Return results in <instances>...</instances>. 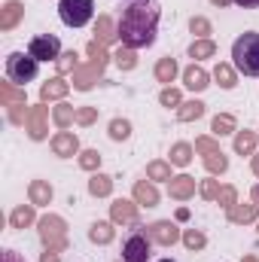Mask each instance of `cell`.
<instances>
[{
    "instance_id": "cell-23",
    "label": "cell",
    "mask_w": 259,
    "mask_h": 262,
    "mask_svg": "<svg viewBox=\"0 0 259 262\" xmlns=\"http://www.w3.org/2000/svg\"><path fill=\"white\" fill-rule=\"evenodd\" d=\"M259 131H235V152L238 156H256Z\"/></svg>"
},
{
    "instance_id": "cell-31",
    "label": "cell",
    "mask_w": 259,
    "mask_h": 262,
    "mask_svg": "<svg viewBox=\"0 0 259 262\" xmlns=\"http://www.w3.org/2000/svg\"><path fill=\"white\" fill-rule=\"evenodd\" d=\"M213 79H217V85H220V89H235V85H238L235 67H232V64H223V61L213 67Z\"/></svg>"
},
{
    "instance_id": "cell-24",
    "label": "cell",
    "mask_w": 259,
    "mask_h": 262,
    "mask_svg": "<svg viewBox=\"0 0 259 262\" xmlns=\"http://www.w3.org/2000/svg\"><path fill=\"white\" fill-rule=\"evenodd\" d=\"M37 223V213H34V204H18L12 213H9V226L12 229H28Z\"/></svg>"
},
{
    "instance_id": "cell-53",
    "label": "cell",
    "mask_w": 259,
    "mask_h": 262,
    "mask_svg": "<svg viewBox=\"0 0 259 262\" xmlns=\"http://www.w3.org/2000/svg\"><path fill=\"white\" fill-rule=\"evenodd\" d=\"M159 262H174V259H159Z\"/></svg>"
},
{
    "instance_id": "cell-28",
    "label": "cell",
    "mask_w": 259,
    "mask_h": 262,
    "mask_svg": "<svg viewBox=\"0 0 259 262\" xmlns=\"http://www.w3.org/2000/svg\"><path fill=\"white\" fill-rule=\"evenodd\" d=\"M146 180H153V183H171V180H174L171 162H162V159L149 162V165H146Z\"/></svg>"
},
{
    "instance_id": "cell-6",
    "label": "cell",
    "mask_w": 259,
    "mask_h": 262,
    "mask_svg": "<svg viewBox=\"0 0 259 262\" xmlns=\"http://www.w3.org/2000/svg\"><path fill=\"white\" fill-rule=\"evenodd\" d=\"M195 152L201 156V162H204V168H207L210 177L229 171V159H226V152L220 149V143L213 137H207V134L204 137H195Z\"/></svg>"
},
{
    "instance_id": "cell-18",
    "label": "cell",
    "mask_w": 259,
    "mask_h": 262,
    "mask_svg": "<svg viewBox=\"0 0 259 262\" xmlns=\"http://www.w3.org/2000/svg\"><path fill=\"white\" fill-rule=\"evenodd\" d=\"M168 195L174 198V201L192 198L195 195V177H189V174H177V177L168 183Z\"/></svg>"
},
{
    "instance_id": "cell-10",
    "label": "cell",
    "mask_w": 259,
    "mask_h": 262,
    "mask_svg": "<svg viewBox=\"0 0 259 262\" xmlns=\"http://www.w3.org/2000/svg\"><path fill=\"white\" fill-rule=\"evenodd\" d=\"M149 238H146V232L140 229V232H134L128 241L122 244V262H149Z\"/></svg>"
},
{
    "instance_id": "cell-9",
    "label": "cell",
    "mask_w": 259,
    "mask_h": 262,
    "mask_svg": "<svg viewBox=\"0 0 259 262\" xmlns=\"http://www.w3.org/2000/svg\"><path fill=\"white\" fill-rule=\"evenodd\" d=\"M143 232H146V238H149L153 244H162V247H171V244H177V241L183 238V232H180L177 223H171V220H156V223H149Z\"/></svg>"
},
{
    "instance_id": "cell-27",
    "label": "cell",
    "mask_w": 259,
    "mask_h": 262,
    "mask_svg": "<svg viewBox=\"0 0 259 262\" xmlns=\"http://www.w3.org/2000/svg\"><path fill=\"white\" fill-rule=\"evenodd\" d=\"M52 122L58 125V131H67L76 122V107H70L64 101H58V107H52Z\"/></svg>"
},
{
    "instance_id": "cell-36",
    "label": "cell",
    "mask_w": 259,
    "mask_h": 262,
    "mask_svg": "<svg viewBox=\"0 0 259 262\" xmlns=\"http://www.w3.org/2000/svg\"><path fill=\"white\" fill-rule=\"evenodd\" d=\"M101 159H104V156H101L98 149H82V152L76 156L79 168H82V171H92V174H95V171L101 168Z\"/></svg>"
},
{
    "instance_id": "cell-49",
    "label": "cell",
    "mask_w": 259,
    "mask_h": 262,
    "mask_svg": "<svg viewBox=\"0 0 259 262\" xmlns=\"http://www.w3.org/2000/svg\"><path fill=\"white\" fill-rule=\"evenodd\" d=\"M253 174H256V177H259V152H256V156H253Z\"/></svg>"
},
{
    "instance_id": "cell-26",
    "label": "cell",
    "mask_w": 259,
    "mask_h": 262,
    "mask_svg": "<svg viewBox=\"0 0 259 262\" xmlns=\"http://www.w3.org/2000/svg\"><path fill=\"white\" fill-rule=\"evenodd\" d=\"M110 192H113V177H110V174H101V171H95V174H92V180H89V195L107 198Z\"/></svg>"
},
{
    "instance_id": "cell-14",
    "label": "cell",
    "mask_w": 259,
    "mask_h": 262,
    "mask_svg": "<svg viewBox=\"0 0 259 262\" xmlns=\"http://www.w3.org/2000/svg\"><path fill=\"white\" fill-rule=\"evenodd\" d=\"M52 198H55V189H52L49 180H31L28 183V201L34 207H49Z\"/></svg>"
},
{
    "instance_id": "cell-3",
    "label": "cell",
    "mask_w": 259,
    "mask_h": 262,
    "mask_svg": "<svg viewBox=\"0 0 259 262\" xmlns=\"http://www.w3.org/2000/svg\"><path fill=\"white\" fill-rule=\"evenodd\" d=\"M232 64L244 76H259V34L256 31H244L232 43Z\"/></svg>"
},
{
    "instance_id": "cell-39",
    "label": "cell",
    "mask_w": 259,
    "mask_h": 262,
    "mask_svg": "<svg viewBox=\"0 0 259 262\" xmlns=\"http://www.w3.org/2000/svg\"><path fill=\"white\" fill-rule=\"evenodd\" d=\"M55 67H58V76H64V73H73L76 67H79V55L70 49V52H61V58L55 61Z\"/></svg>"
},
{
    "instance_id": "cell-52",
    "label": "cell",
    "mask_w": 259,
    "mask_h": 262,
    "mask_svg": "<svg viewBox=\"0 0 259 262\" xmlns=\"http://www.w3.org/2000/svg\"><path fill=\"white\" fill-rule=\"evenodd\" d=\"M241 262H259V259H256V256H253V253H250V256H244V259H241Z\"/></svg>"
},
{
    "instance_id": "cell-50",
    "label": "cell",
    "mask_w": 259,
    "mask_h": 262,
    "mask_svg": "<svg viewBox=\"0 0 259 262\" xmlns=\"http://www.w3.org/2000/svg\"><path fill=\"white\" fill-rule=\"evenodd\" d=\"M213 6H226V3H232V0H210Z\"/></svg>"
},
{
    "instance_id": "cell-35",
    "label": "cell",
    "mask_w": 259,
    "mask_h": 262,
    "mask_svg": "<svg viewBox=\"0 0 259 262\" xmlns=\"http://www.w3.org/2000/svg\"><path fill=\"white\" fill-rule=\"evenodd\" d=\"M113 61L119 70H134L137 67V55H134V49L128 46H119V49H113Z\"/></svg>"
},
{
    "instance_id": "cell-38",
    "label": "cell",
    "mask_w": 259,
    "mask_h": 262,
    "mask_svg": "<svg viewBox=\"0 0 259 262\" xmlns=\"http://www.w3.org/2000/svg\"><path fill=\"white\" fill-rule=\"evenodd\" d=\"M180 241L186 244V250H204V244H207V238H204V232H198V229H186Z\"/></svg>"
},
{
    "instance_id": "cell-22",
    "label": "cell",
    "mask_w": 259,
    "mask_h": 262,
    "mask_svg": "<svg viewBox=\"0 0 259 262\" xmlns=\"http://www.w3.org/2000/svg\"><path fill=\"white\" fill-rule=\"evenodd\" d=\"M116 238V223L110 220H98V223H92V229H89V241L92 244H110Z\"/></svg>"
},
{
    "instance_id": "cell-25",
    "label": "cell",
    "mask_w": 259,
    "mask_h": 262,
    "mask_svg": "<svg viewBox=\"0 0 259 262\" xmlns=\"http://www.w3.org/2000/svg\"><path fill=\"white\" fill-rule=\"evenodd\" d=\"M177 73H180V67H177V61H174L171 55H165V58L156 61V79H159L162 85H171V82L177 79Z\"/></svg>"
},
{
    "instance_id": "cell-17",
    "label": "cell",
    "mask_w": 259,
    "mask_h": 262,
    "mask_svg": "<svg viewBox=\"0 0 259 262\" xmlns=\"http://www.w3.org/2000/svg\"><path fill=\"white\" fill-rule=\"evenodd\" d=\"M25 18V3L21 0H6L0 9V31H12Z\"/></svg>"
},
{
    "instance_id": "cell-13",
    "label": "cell",
    "mask_w": 259,
    "mask_h": 262,
    "mask_svg": "<svg viewBox=\"0 0 259 262\" xmlns=\"http://www.w3.org/2000/svg\"><path fill=\"white\" fill-rule=\"evenodd\" d=\"M49 146H52V152H55L58 159H73V156L82 152V149H79V137H76L73 131H58V134H52Z\"/></svg>"
},
{
    "instance_id": "cell-5",
    "label": "cell",
    "mask_w": 259,
    "mask_h": 262,
    "mask_svg": "<svg viewBox=\"0 0 259 262\" xmlns=\"http://www.w3.org/2000/svg\"><path fill=\"white\" fill-rule=\"evenodd\" d=\"M37 70H40V61L31 58L28 52H9L6 55V79L15 82V85H28L31 79H37Z\"/></svg>"
},
{
    "instance_id": "cell-48",
    "label": "cell",
    "mask_w": 259,
    "mask_h": 262,
    "mask_svg": "<svg viewBox=\"0 0 259 262\" xmlns=\"http://www.w3.org/2000/svg\"><path fill=\"white\" fill-rule=\"evenodd\" d=\"M189 220V210L186 207H177V223H186Z\"/></svg>"
},
{
    "instance_id": "cell-30",
    "label": "cell",
    "mask_w": 259,
    "mask_h": 262,
    "mask_svg": "<svg viewBox=\"0 0 259 262\" xmlns=\"http://www.w3.org/2000/svg\"><path fill=\"white\" fill-rule=\"evenodd\" d=\"M210 131H213L217 137H223V134H235V131H238V122H235L232 113H217L213 122H210Z\"/></svg>"
},
{
    "instance_id": "cell-37",
    "label": "cell",
    "mask_w": 259,
    "mask_h": 262,
    "mask_svg": "<svg viewBox=\"0 0 259 262\" xmlns=\"http://www.w3.org/2000/svg\"><path fill=\"white\" fill-rule=\"evenodd\" d=\"M189 31L195 34V40H210V34H213L210 21H207L204 15H192V18H189Z\"/></svg>"
},
{
    "instance_id": "cell-2",
    "label": "cell",
    "mask_w": 259,
    "mask_h": 262,
    "mask_svg": "<svg viewBox=\"0 0 259 262\" xmlns=\"http://www.w3.org/2000/svg\"><path fill=\"white\" fill-rule=\"evenodd\" d=\"M110 58H113V55L107 52V46L98 43V40H92V43H89V61L73 70V89H76V92H89V89L104 76V67H107Z\"/></svg>"
},
{
    "instance_id": "cell-19",
    "label": "cell",
    "mask_w": 259,
    "mask_h": 262,
    "mask_svg": "<svg viewBox=\"0 0 259 262\" xmlns=\"http://www.w3.org/2000/svg\"><path fill=\"white\" fill-rule=\"evenodd\" d=\"M134 201H137L140 207H156V204H159V189H156V183H153V180H137V183H134Z\"/></svg>"
},
{
    "instance_id": "cell-43",
    "label": "cell",
    "mask_w": 259,
    "mask_h": 262,
    "mask_svg": "<svg viewBox=\"0 0 259 262\" xmlns=\"http://www.w3.org/2000/svg\"><path fill=\"white\" fill-rule=\"evenodd\" d=\"M110 137H113V140H128L131 137V122L128 119H113V122H110Z\"/></svg>"
},
{
    "instance_id": "cell-51",
    "label": "cell",
    "mask_w": 259,
    "mask_h": 262,
    "mask_svg": "<svg viewBox=\"0 0 259 262\" xmlns=\"http://www.w3.org/2000/svg\"><path fill=\"white\" fill-rule=\"evenodd\" d=\"M253 201H256V204H259V183H256V186H253Z\"/></svg>"
},
{
    "instance_id": "cell-21",
    "label": "cell",
    "mask_w": 259,
    "mask_h": 262,
    "mask_svg": "<svg viewBox=\"0 0 259 262\" xmlns=\"http://www.w3.org/2000/svg\"><path fill=\"white\" fill-rule=\"evenodd\" d=\"M0 104L9 110V107H21V104H28L25 101V89L21 85H15V82H0Z\"/></svg>"
},
{
    "instance_id": "cell-7",
    "label": "cell",
    "mask_w": 259,
    "mask_h": 262,
    "mask_svg": "<svg viewBox=\"0 0 259 262\" xmlns=\"http://www.w3.org/2000/svg\"><path fill=\"white\" fill-rule=\"evenodd\" d=\"M58 15L67 28H85L95 18V0H58Z\"/></svg>"
},
{
    "instance_id": "cell-29",
    "label": "cell",
    "mask_w": 259,
    "mask_h": 262,
    "mask_svg": "<svg viewBox=\"0 0 259 262\" xmlns=\"http://www.w3.org/2000/svg\"><path fill=\"white\" fill-rule=\"evenodd\" d=\"M192 152H195L192 143H183V140H180V143L171 146V159H168V162H171L174 168H186V165L192 162Z\"/></svg>"
},
{
    "instance_id": "cell-42",
    "label": "cell",
    "mask_w": 259,
    "mask_h": 262,
    "mask_svg": "<svg viewBox=\"0 0 259 262\" xmlns=\"http://www.w3.org/2000/svg\"><path fill=\"white\" fill-rule=\"evenodd\" d=\"M217 204H220V207H226V210H229V207H235V204H238V192H235V186L223 183V186H220V195H217Z\"/></svg>"
},
{
    "instance_id": "cell-41",
    "label": "cell",
    "mask_w": 259,
    "mask_h": 262,
    "mask_svg": "<svg viewBox=\"0 0 259 262\" xmlns=\"http://www.w3.org/2000/svg\"><path fill=\"white\" fill-rule=\"evenodd\" d=\"M198 195L204 198V201H217V195H220V180H213V177L201 180L198 183Z\"/></svg>"
},
{
    "instance_id": "cell-47",
    "label": "cell",
    "mask_w": 259,
    "mask_h": 262,
    "mask_svg": "<svg viewBox=\"0 0 259 262\" xmlns=\"http://www.w3.org/2000/svg\"><path fill=\"white\" fill-rule=\"evenodd\" d=\"M235 6H244V9H253V6H259V0H232Z\"/></svg>"
},
{
    "instance_id": "cell-1",
    "label": "cell",
    "mask_w": 259,
    "mask_h": 262,
    "mask_svg": "<svg viewBox=\"0 0 259 262\" xmlns=\"http://www.w3.org/2000/svg\"><path fill=\"white\" fill-rule=\"evenodd\" d=\"M159 3L153 0H134L122 9L119 25H116V37L122 40V46L128 49H149L156 43L159 34Z\"/></svg>"
},
{
    "instance_id": "cell-54",
    "label": "cell",
    "mask_w": 259,
    "mask_h": 262,
    "mask_svg": "<svg viewBox=\"0 0 259 262\" xmlns=\"http://www.w3.org/2000/svg\"><path fill=\"white\" fill-rule=\"evenodd\" d=\"M131 3H134V0H131Z\"/></svg>"
},
{
    "instance_id": "cell-44",
    "label": "cell",
    "mask_w": 259,
    "mask_h": 262,
    "mask_svg": "<svg viewBox=\"0 0 259 262\" xmlns=\"http://www.w3.org/2000/svg\"><path fill=\"white\" fill-rule=\"evenodd\" d=\"M98 122V107H76V125L89 128Z\"/></svg>"
},
{
    "instance_id": "cell-8",
    "label": "cell",
    "mask_w": 259,
    "mask_h": 262,
    "mask_svg": "<svg viewBox=\"0 0 259 262\" xmlns=\"http://www.w3.org/2000/svg\"><path fill=\"white\" fill-rule=\"evenodd\" d=\"M28 55L37 61H58L61 58V40L55 34H37L28 43Z\"/></svg>"
},
{
    "instance_id": "cell-12",
    "label": "cell",
    "mask_w": 259,
    "mask_h": 262,
    "mask_svg": "<svg viewBox=\"0 0 259 262\" xmlns=\"http://www.w3.org/2000/svg\"><path fill=\"white\" fill-rule=\"evenodd\" d=\"M137 201H128V198H116L113 204H110V220L116 223V226H137Z\"/></svg>"
},
{
    "instance_id": "cell-4",
    "label": "cell",
    "mask_w": 259,
    "mask_h": 262,
    "mask_svg": "<svg viewBox=\"0 0 259 262\" xmlns=\"http://www.w3.org/2000/svg\"><path fill=\"white\" fill-rule=\"evenodd\" d=\"M37 232H40V241H43L46 250H58V253L67 250V223L58 213L40 216V220H37Z\"/></svg>"
},
{
    "instance_id": "cell-40",
    "label": "cell",
    "mask_w": 259,
    "mask_h": 262,
    "mask_svg": "<svg viewBox=\"0 0 259 262\" xmlns=\"http://www.w3.org/2000/svg\"><path fill=\"white\" fill-rule=\"evenodd\" d=\"M159 104H162V107H168V110H171V107H180V104H183V95H180L174 85H165V89H162V95H159Z\"/></svg>"
},
{
    "instance_id": "cell-46",
    "label": "cell",
    "mask_w": 259,
    "mask_h": 262,
    "mask_svg": "<svg viewBox=\"0 0 259 262\" xmlns=\"http://www.w3.org/2000/svg\"><path fill=\"white\" fill-rule=\"evenodd\" d=\"M3 262H25V259H21L15 250H3Z\"/></svg>"
},
{
    "instance_id": "cell-45",
    "label": "cell",
    "mask_w": 259,
    "mask_h": 262,
    "mask_svg": "<svg viewBox=\"0 0 259 262\" xmlns=\"http://www.w3.org/2000/svg\"><path fill=\"white\" fill-rule=\"evenodd\" d=\"M40 262H61L58 259V250H43L40 253Z\"/></svg>"
},
{
    "instance_id": "cell-11",
    "label": "cell",
    "mask_w": 259,
    "mask_h": 262,
    "mask_svg": "<svg viewBox=\"0 0 259 262\" xmlns=\"http://www.w3.org/2000/svg\"><path fill=\"white\" fill-rule=\"evenodd\" d=\"M46 119H49V110H46V104H34V107H28V119H25V131H28V137L31 140H43L46 137Z\"/></svg>"
},
{
    "instance_id": "cell-20",
    "label": "cell",
    "mask_w": 259,
    "mask_h": 262,
    "mask_svg": "<svg viewBox=\"0 0 259 262\" xmlns=\"http://www.w3.org/2000/svg\"><path fill=\"white\" fill-rule=\"evenodd\" d=\"M183 82H186V89H192V92H204V89L210 85V73L198 64H189L183 70Z\"/></svg>"
},
{
    "instance_id": "cell-34",
    "label": "cell",
    "mask_w": 259,
    "mask_h": 262,
    "mask_svg": "<svg viewBox=\"0 0 259 262\" xmlns=\"http://www.w3.org/2000/svg\"><path fill=\"white\" fill-rule=\"evenodd\" d=\"M113 37H116V31H113V18H110V15H98V25H95V40L107 46Z\"/></svg>"
},
{
    "instance_id": "cell-16",
    "label": "cell",
    "mask_w": 259,
    "mask_h": 262,
    "mask_svg": "<svg viewBox=\"0 0 259 262\" xmlns=\"http://www.w3.org/2000/svg\"><path fill=\"white\" fill-rule=\"evenodd\" d=\"M67 92H70V82H67L64 76H52V79H46V82L40 85V101H43V104H49V101H64Z\"/></svg>"
},
{
    "instance_id": "cell-15",
    "label": "cell",
    "mask_w": 259,
    "mask_h": 262,
    "mask_svg": "<svg viewBox=\"0 0 259 262\" xmlns=\"http://www.w3.org/2000/svg\"><path fill=\"white\" fill-rule=\"evenodd\" d=\"M256 216H259L256 201H244V204H235V207L226 210V220H229L232 226H247V223H253Z\"/></svg>"
},
{
    "instance_id": "cell-32",
    "label": "cell",
    "mask_w": 259,
    "mask_h": 262,
    "mask_svg": "<svg viewBox=\"0 0 259 262\" xmlns=\"http://www.w3.org/2000/svg\"><path fill=\"white\" fill-rule=\"evenodd\" d=\"M204 116V104L201 101H183L180 107H177V119L180 122H195V119H201Z\"/></svg>"
},
{
    "instance_id": "cell-33",
    "label": "cell",
    "mask_w": 259,
    "mask_h": 262,
    "mask_svg": "<svg viewBox=\"0 0 259 262\" xmlns=\"http://www.w3.org/2000/svg\"><path fill=\"white\" fill-rule=\"evenodd\" d=\"M213 55H217V43H213V40H192V46H189V58L204 61V58H213Z\"/></svg>"
}]
</instances>
